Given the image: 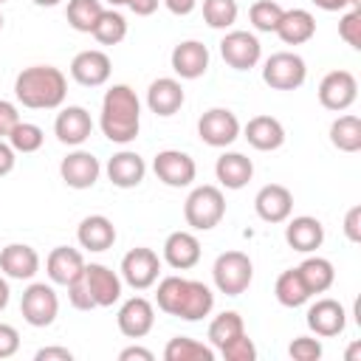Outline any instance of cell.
I'll list each match as a JSON object with an SVG mask.
<instances>
[{
  "mask_svg": "<svg viewBox=\"0 0 361 361\" xmlns=\"http://www.w3.org/2000/svg\"><path fill=\"white\" fill-rule=\"evenodd\" d=\"M14 96L28 110H56L68 96V79L54 65H31L17 73Z\"/></svg>",
  "mask_w": 361,
  "mask_h": 361,
  "instance_id": "1",
  "label": "cell"
},
{
  "mask_svg": "<svg viewBox=\"0 0 361 361\" xmlns=\"http://www.w3.org/2000/svg\"><path fill=\"white\" fill-rule=\"evenodd\" d=\"M99 127L107 141L130 144L141 130V102L130 85H113L102 99Z\"/></svg>",
  "mask_w": 361,
  "mask_h": 361,
  "instance_id": "2",
  "label": "cell"
},
{
  "mask_svg": "<svg viewBox=\"0 0 361 361\" xmlns=\"http://www.w3.org/2000/svg\"><path fill=\"white\" fill-rule=\"evenodd\" d=\"M226 214V197L217 186L212 183H203V186H195L183 203V217L186 223L195 228V231H209L214 228Z\"/></svg>",
  "mask_w": 361,
  "mask_h": 361,
  "instance_id": "3",
  "label": "cell"
},
{
  "mask_svg": "<svg viewBox=\"0 0 361 361\" xmlns=\"http://www.w3.org/2000/svg\"><path fill=\"white\" fill-rule=\"evenodd\" d=\"M212 279H214V288L220 293L240 296V293L248 290V285L254 279V265H251L248 254H243V251H223L214 259Z\"/></svg>",
  "mask_w": 361,
  "mask_h": 361,
  "instance_id": "4",
  "label": "cell"
},
{
  "mask_svg": "<svg viewBox=\"0 0 361 361\" xmlns=\"http://www.w3.org/2000/svg\"><path fill=\"white\" fill-rule=\"evenodd\" d=\"M307 79V65L293 51H276L262 65V82L274 90H296Z\"/></svg>",
  "mask_w": 361,
  "mask_h": 361,
  "instance_id": "5",
  "label": "cell"
},
{
  "mask_svg": "<svg viewBox=\"0 0 361 361\" xmlns=\"http://www.w3.org/2000/svg\"><path fill=\"white\" fill-rule=\"evenodd\" d=\"M20 313H23V319L31 327H48V324H54V319L59 313V296H56V290L51 285H45V282H31L23 290Z\"/></svg>",
  "mask_w": 361,
  "mask_h": 361,
  "instance_id": "6",
  "label": "cell"
},
{
  "mask_svg": "<svg viewBox=\"0 0 361 361\" xmlns=\"http://www.w3.org/2000/svg\"><path fill=\"white\" fill-rule=\"evenodd\" d=\"M158 274H161V259L152 248H130L121 259V279L133 288V290H147L158 282Z\"/></svg>",
  "mask_w": 361,
  "mask_h": 361,
  "instance_id": "7",
  "label": "cell"
},
{
  "mask_svg": "<svg viewBox=\"0 0 361 361\" xmlns=\"http://www.w3.org/2000/svg\"><path fill=\"white\" fill-rule=\"evenodd\" d=\"M197 135L209 147H228L240 138V121L226 107H212L197 118Z\"/></svg>",
  "mask_w": 361,
  "mask_h": 361,
  "instance_id": "8",
  "label": "cell"
},
{
  "mask_svg": "<svg viewBox=\"0 0 361 361\" xmlns=\"http://www.w3.org/2000/svg\"><path fill=\"white\" fill-rule=\"evenodd\" d=\"M220 56L234 71H251L262 56V45L251 31H228L220 39Z\"/></svg>",
  "mask_w": 361,
  "mask_h": 361,
  "instance_id": "9",
  "label": "cell"
},
{
  "mask_svg": "<svg viewBox=\"0 0 361 361\" xmlns=\"http://www.w3.org/2000/svg\"><path fill=\"white\" fill-rule=\"evenodd\" d=\"M358 99V82L350 71H330L319 82V102L324 110L344 113Z\"/></svg>",
  "mask_w": 361,
  "mask_h": 361,
  "instance_id": "10",
  "label": "cell"
},
{
  "mask_svg": "<svg viewBox=\"0 0 361 361\" xmlns=\"http://www.w3.org/2000/svg\"><path fill=\"white\" fill-rule=\"evenodd\" d=\"M152 169L158 175L161 183L172 186V189H180V186H189L197 175V164L192 155L180 152V149H161L152 161Z\"/></svg>",
  "mask_w": 361,
  "mask_h": 361,
  "instance_id": "11",
  "label": "cell"
},
{
  "mask_svg": "<svg viewBox=\"0 0 361 361\" xmlns=\"http://www.w3.org/2000/svg\"><path fill=\"white\" fill-rule=\"evenodd\" d=\"M82 279H85V285H87V290H90V296H93V302H96V307H110V305H116L118 299H121V285H124V279L113 271V268H107V265H102V262H85V271H82Z\"/></svg>",
  "mask_w": 361,
  "mask_h": 361,
  "instance_id": "12",
  "label": "cell"
},
{
  "mask_svg": "<svg viewBox=\"0 0 361 361\" xmlns=\"http://www.w3.org/2000/svg\"><path fill=\"white\" fill-rule=\"evenodd\" d=\"M59 175H62V180H65L71 189H90V186L99 180V175H102V164H99V158H96L93 152H87V149H73V152H68V155L62 158Z\"/></svg>",
  "mask_w": 361,
  "mask_h": 361,
  "instance_id": "13",
  "label": "cell"
},
{
  "mask_svg": "<svg viewBox=\"0 0 361 361\" xmlns=\"http://www.w3.org/2000/svg\"><path fill=\"white\" fill-rule=\"evenodd\" d=\"M307 327L319 338H333V336L344 333V327H347V310H344V305L336 302V299H316L307 307Z\"/></svg>",
  "mask_w": 361,
  "mask_h": 361,
  "instance_id": "14",
  "label": "cell"
},
{
  "mask_svg": "<svg viewBox=\"0 0 361 361\" xmlns=\"http://www.w3.org/2000/svg\"><path fill=\"white\" fill-rule=\"evenodd\" d=\"M110 71H113V62L104 51L99 48H87V51H79L71 62V76L85 85V87H99L110 79Z\"/></svg>",
  "mask_w": 361,
  "mask_h": 361,
  "instance_id": "15",
  "label": "cell"
},
{
  "mask_svg": "<svg viewBox=\"0 0 361 361\" xmlns=\"http://www.w3.org/2000/svg\"><path fill=\"white\" fill-rule=\"evenodd\" d=\"M116 322H118V330H121L127 338H144V336L152 330V324H155V307H152L149 299L133 296V299H127V302L118 307Z\"/></svg>",
  "mask_w": 361,
  "mask_h": 361,
  "instance_id": "16",
  "label": "cell"
},
{
  "mask_svg": "<svg viewBox=\"0 0 361 361\" xmlns=\"http://www.w3.org/2000/svg\"><path fill=\"white\" fill-rule=\"evenodd\" d=\"M254 209L265 223H285L293 212V195L282 183H265L254 197Z\"/></svg>",
  "mask_w": 361,
  "mask_h": 361,
  "instance_id": "17",
  "label": "cell"
},
{
  "mask_svg": "<svg viewBox=\"0 0 361 361\" xmlns=\"http://www.w3.org/2000/svg\"><path fill=\"white\" fill-rule=\"evenodd\" d=\"M54 133H56V138H59L62 144L79 147V144H85V141L90 138V133H93V118H90V113H87L85 107H79V104L62 107L59 116H56V121H54Z\"/></svg>",
  "mask_w": 361,
  "mask_h": 361,
  "instance_id": "18",
  "label": "cell"
},
{
  "mask_svg": "<svg viewBox=\"0 0 361 361\" xmlns=\"http://www.w3.org/2000/svg\"><path fill=\"white\" fill-rule=\"evenodd\" d=\"M169 62L180 79H200L209 71V48L197 39H183L172 48Z\"/></svg>",
  "mask_w": 361,
  "mask_h": 361,
  "instance_id": "19",
  "label": "cell"
},
{
  "mask_svg": "<svg viewBox=\"0 0 361 361\" xmlns=\"http://www.w3.org/2000/svg\"><path fill=\"white\" fill-rule=\"evenodd\" d=\"M82 271H85V257L71 245H56L45 259V274L54 285L68 288L71 282H76L82 276Z\"/></svg>",
  "mask_w": 361,
  "mask_h": 361,
  "instance_id": "20",
  "label": "cell"
},
{
  "mask_svg": "<svg viewBox=\"0 0 361 361\" xmlns=\"http://www.w3.org/2000/svg\"><path fill=\"white\" fill-rule=\"evenodd\" d=\"M164 259L175 271H189L200 262V240L192 231H172L164 240Z\"/></svg>",
  "mask_w": 361,
  "mask_h": 361,
  "instance_id": "21",
  "label": "cell"
},
{
  "mask_svg": "<svg viewBox=\"0 0 361 361\" xmlns=\"http://www.w3.org/2000/svg\"><path fill=\"white\" fill-rule=\"evenodd\" d=\"M144 175H147V164H144V158H141L138 152H133V149H121V152H116V155L107 161V178H110V183L118 186V189H133V186H138V183L144 180Z\"/></svg>",
  "mask_w": 361,
  "mask_h": 361,
  "instance_id": "22",
  "label": "cell"
},
{
  "mask_svg": "<svg viewBox=\"0 0 361 361\" xmlns=\"http://www.w3.org/2000/svg\"><path fill=\"white\" fill-rule=\"evenodd\" d=\"M183 87H180V82L178 79H172V76H161V79H155L152 85H149V90H147V107L155 113V116H175L180 107H183Z\"/></svg>",
  "mask_w": 361,
  "mask_h": 361,
  "instance_id": "23",
  "label": "cell"
},
{
  "mask_svg": "<svg viewBox=\"0 0 361 361\" xmlns=\"http://www.w3.org/2000/svg\"><path fill=\"white\" fill-rule=\"evenodd\" d=\"M245 141L259 152H274L285 144V127L274 116H254L245 124Z\"/></svg>",
  "mask_w": 361,
  "mask_h": 361,
  "instance_id": "24",
  "label": "cell"
},
{
  "mask_svg": "<svg viewBox=\"0 0 361 361\" xmlns=\"http://www.w3.org/2000/svg\"><path fill=\"white\" fill-rule=\"evenodd\" d=\"M285 240L293 251H302V254H310L316 251L322 243H324V226L322 220L310 217V214H299L293 220H288L285 226Z\"/></svg>",
  "mask_w": 361,
  "mask_h": 361,
  "instance_id": "25",
  "label": "cell"
},
{
  "mask_svg": "<svg viewBox=\"0 0 361 361\" xmlns=\"http://www.w3.org/2000/svg\"><path fill=\"white\" fill-rule=\"evenodd\" d=\"M0 271L8 279H31L39 271V254L25 243H11L0 251Z\"/></svg>",
  "mask_w": 361,
  "mask_h": 361,
  "instance_id": "26",
  "label": "cell"
},
{
  "mask_svg": "<svg viewBox=\"0 0 361 361\" xmlns=\"http://www.w3.org/2000/svg\"><path fill=\"white\" fill-rule=\"evenodd\" d=\"M76 240H79V245L87 248V251H107V248H113V243H116V226H113V220L104 217V214H90V217H85V220L79 223Z\"/></svg>",
  "mask_w": 361,
  "mask_h": 361,
  "instance_id": "27",
  "label": "cell"
},
{
  "mask_svg": "<svg viewBox=\"0 0 361 361\" xmlns=\"http://www.w3.org/2000/svg\"><path fill=\"white\" fill-rule=\"evenodd\" d=\"M285 45H305L316 34V20L307 8H290L282 14L276 31H274Z\"/></svg>",
  "mask_w": 361,
  "mask_h": 361,
  "instance_id": "28",
  "label": "cell"
},
{
  "mask_svg": "<svg viewBox=\"0 0 361 361\" xmlns=\"http://www.w3.org/2000/svg\"><path fill=\"white\" fill-rule=\"evenodd\" d=\"M214 175L226 189H243L254 178V164L243 152H223L214 164Z\"/></svg>",
  "mask_w": 361,
  "mask_h": 361,
  "instance_id": "29",
  "label": "cell"
},
{
  "mask_svg": "<svg viewBox=\"0 0 361 361\" xmlns=\"http://www.w3.org/2000/svg\"><path fill=\"white\" fill-rule=\"evenodd\" d=\"M214 307V293L209 285L197 282V279H186V293L183 302L178 307V319L183 322H200L203 316H209Z\"/></svg>",
  "mask_w": 361,
  "mask_h": 361,
  "instance_id": "30",
  "label": "cell"
},
{
  "mask_svg": "<svg viewBox=\"0 0 361 361\" xmlns=\"http://www.w3.org/2000/svg\"><path fill=\"white\" fill-rule=\"evenodd\" d=\"M296 271H299L305 288L310 290V296H313V293H324V290H330V285L336 282L333 262L324 259V257H307Z\"/></svg>",
  "mask_w": 361,
  "mask_h": 361,
  "instance_id": "31",
  "label": "cell"
},
{
  "mask_svg": "<svg viewBox=\"0 0 361 361\" xmlns=\"http://www.w3.org/2000/svg\"><path fill=\"white\" fill-rule=\"evenodd\" d=\"M274 296L282 307H302L307 299H310V290L305 288L302 276L296 268H288L276 276V285H274Z\"/></svg>",
  "mask_w": 361,
  "mask_h": 361,
  "instance_id": "32",
  "label": "cell"
},
{
  "mask_svg": "<svg viewBox=\"0 0 361 361\" xmlns=\"http://www.w3.org/2000/svg\"><path fill=\"white\" fill-rule=\"evenodd\" d=\"M164 358L166 361H214V347L189 336H175L164 347Z\"/></svg>",
  "mask_w": 361,
  "mask_h": 361,
  "instance_id": "33",
  "label": "cell"
},
{
  "mask_svg": "<svg viewBox=\"0 0 361 361\" xmlns=\"http://www.w3.org/2000/svg\"><path fill=\"white\" fill-rule=\"evenodd\" d=\"M330 144L341 152H358L361 149V118L353 113L338 116L330 124Z\"/></svg>",
  "mask_w": 361,
  "mask_h": 361,
  "instance_id": "34",
  "label": "cell"
},
{
  "mask_svg": "<svg viewBox=\"0 0 361 361\" xmlns=\"http://www.w3.org/2000/svg\"><path fill=\"white\" fill-rule=\"evenodd\" d=\"M243 333H245L243 316H240L237 310H223V313L214 316L212 324H209V344H212L214 350H220L223 344H228L231 338H237V336H243Z\"/></svg>",
  "mask_w": 361,
  "mask_h": 361,
  "instance_id": "35",
  "label": "cell"
},
{
  "mask_svg": "<svg viewBox=\"0 0 361 361\" xmlns=\"http://www.w3.org/2000/svg\"><path fill=\"white\" fill-rule=\"evenodd\" d=\"M102 11H104L102 0H68V11L65 14H68L71 28H76L82 34H90L93 25L99 23Z\"/></svg>",
  "mask_w": 361,
  "mask_h": 361,
  "instance_id": "36",
  "label": "cell"
},
{
  "mask_svg": "<svg viewBox=\"0 0 361 361\" xmlns=\"http://www.w3.org/2000/svg\"><path fill=\"white\" fill-rule=\"evenodd\" d=\"M90 34H93L96 42H102V45H118V42L127 37V20H124L116 8H104Z\"/></svg>",
  "mask_w": 361,
  "mask_h": 361,
  "instance_id": "37",
  "label": "cell"
},
{
  "mask_svg": "<svg viewBox=\"0 0 361 361\" xmlns=\"http://www.w3.org/2000/svg\"><path fill=\"white\" fill-rule=\"evenodd\" d=\"M183 293H186V279L183 276H164L158 282V290H155V302L164 313L169 316H178V307L183 302Z\"/></svg>",
  "mask_w": 361,
  "mask_h": 361,
  "instance_id": "38",
  "label": "cell"
},
{
  "mask_svg": "<svg viewBox=\"0 0 361 361\" xmlns=\"http://www.w3.org/2000/svg\"><path fill=\"white\" fill-rule=\"evenodd\" d=\"M237 0H203V20L209 28H231L237 23Z\"/></svg>",
  "mask_w": 361,
  "mask_h": 361,
  "instance_id": "39",
  "label": "cell"
},
{
  "mask_svg": "<svg viewBox=\"0 0 361 361\" xmlns=\"http://www.w3.org/2000/svg\"><path fill=\"white\" fill-rule=\"evenodd\" d=\"M42 141H45V133H42V127L39 124H31V121H20L11 133H8V144H11V149L14 152H37L39 147H42Z\"/></svg>",
  "mask_w": 361,
  "mask_h": 361,
  "instance_id": "40",
  "label": "cell"
},
{
  "mask_svg": "<svg viewBox=\"0 0 361 361\" xmlns=\"http://www.w3.org/2000/svg\"><path fill=\"white\" fill-rule=\"evenodd\" d=\"M282 14H285V8H282L276 0H257V3L251 6V11H248L251 25H254L257 31H268V34L276 31Z\"/></svg>",
  "mask_w": 361,
  "mask_h": 361,
  "instance_id": "41",
  "label": "cell"
},
{
  "mask_svg": "<svg viewBox=\"0 0 361 361\" xmlns=\"http://www.w3.org/2000/svg\"><path fill=\"white\" fill-rule=\"evenodd\" d=\"M338 37H341L350 48L361 51V8H350V11L338 20Z\"/></svg>",
  "mask_w": 361,
  "mask_h": 361,
  "instance_id": "42",
  "label": "cell"
},
{
  "mask_svg": "<svg viewBox=\"0 0 361 361\" xmlns=\"http://www.w3.org/2000/svg\"><path fill=\"white\" fill-rule=\"evenodd\" d=\"M220 355H223L226 361H254V358H257V347H254V341L243 333V336L231 338L228 344H223V347H220Z\"/></svg>",
  "mask_w": 361,
  "mask_h": 361,
  "instance_id": "43",
  "label": "cell"
},
{
  "mask_svg": "<svg viewBox=\"0 0 361 361\" xmlns=\"http://www.w3.org/2000/svg\"><path fill=\"white\" fill-rule=\"evenodd\" d=\"M288 355L293 361H319L322 358V341L319 338H310V336H299V338L290 341Z\"/></svg>",
  "mask_w": 361,
  "mask_h": 361,
  "instance_id": "44",
  "label": "cell"
},
{
  "mask_svg": "<svg viewBox=\"0 0 361 361\" xmlns=\"http://www.w3.org/2000/svg\"><path fill=\"white\" fill-rule=\"evenodd\" d=\"M68 302H71L76 310H93V307H96V302H93V296H90V290H87V285H85L82 276L68 285Z\"/></svg>",
  "mask_w": 361,
  "mask_h": 361,
  "instance_id": "45",
  "label": "cell"
},
{
  "mask_svg": "<svg viewBox=\"0 0 361 361\" xmlns=\"http://www.w3.org/2000/svg\"><path fill=\"white\" fill-rule=\"evenodd\" d=\"M20 124V113L17 104L8 99H0V138H8V133Z\"/></svg>",
  "mask_w": 361,
  "mask_h": 361,
  "instance_id": "46",
  "label": "cell"
},
{
  "mask_svg": "<svg viewBox=\"0 0 361 361\" xmlns=\"http://www.w3.org/2000/svg\"><path fill=\"white\" fill-rule=\"evenodd\" d=\"M20 350V333L17 327L0 322V358H11Z\"/></svg>",
  "mask_w": 361,
  "mask_h": 361,
  "instance_id": "47",
  "label": "cell"
},
{
  "mask_svg": "<svg viewBox=\"0 0 361 361\" xmlns=\"http://www.w3.org/2000/svg\"><path fill=\"white\" fill-rule=\"evenodd\" d=\"M344 234L350 243H361V206H353L344 214Z\"/></svg>",
  "mask_w": 361,
  "mask_h": 361,
  "instance_id": "48",
  "label": "cell"
},
{
  "mask_svg": "<svg viewBox=\"0 0 361 361\" xmlns=\"http://www.w3.org/2000/svg\"><path fill=\"white\" fill-rule=\"evenodd\" d=\"M37 361H73V353L68 347H42L34 355Z\"/></svg>",
  "mask_w": 361,
  "mask_h": 361,
  "instance_id": "49",
  "label": "cell"
},
{
  "mask_svg": "<svg viewBox=\"0 0 361 361\" xmlns=\"http://www.w3.org/2000/svg\"><path fill=\"white\" fill-rule=\"evenodd\" d=\"M14 164H17V152L11 149V144H6V141L0 138V178L8 175V172L14 169Z\"/></svg>",
  "mask_w": 361,
  "mask_h": 361,
  "instance_id": "50",
  "label": "cell"
},
{
  "mask_svg": "<svg viewBox=\"0 0 361 361\" xmlns=\"http://www.w3.org/2000/svg\"><path fill=\"white\" fill-rule=\"evenodd\" d=\"M158 3H161V0H127L130 11H133L135 17H149V14H155Z\"/></svg>",
  "mask_w": 361,
  "mask_h": 361,
  "instance_id": "51",
  "label": "cell"
},
{
  "mask_svg": "<svg viewBox=\"0 0 361 361\" xmlns=\"http://www.w3.org/2000/svg\"><path fill=\"white\" fill-rule=\"evenodd\" d=\"M172 14H178V17H186V14H192L195 8H197V0H161Z\"/></svg>",
  "mask_w": 361,
  "mask_h": 361,
  "instance_id": "52",
  "label": "cell"
},
{
  "mask_svg": "<svg viewBox=\"0 0 361 361\" xmlns=\"http://www.w3.org/2000/svg\"><path fill=\"white\" fill-rule=\"evenodd\" d=\"M133 358H138V361H152L155 355L149 353V350H144V347H124L121 353H118V361H133Z\"/></svg>",
  "mask_w": 361,
  "mask_h": 361,
  "instance_id": "53",
  "label": "cell"
},
{
  "mask_svg": "<svg viewBox=\"0 0 361 361\" xmlns=\"http://www.w3.org/2000/svg\"><path fill=\"white\" fill-rule=\"evenodd\" d=\"M319 8H324V11H341V8H347L350 6V0H313Z\"/></svg>",
  "mask_w": 361,
  "mask_h": 361,
  "instance_id": "54",
  "label": "cell"
},
{
  "mask_svg": "<svg viewBox=\"0 0 361 361\" xmlns=\"http://www.w3.org/2000/svg\"><path fill=\"white\" fill-rule=\"evenodd\" d=\"M8 296H11V290H8V282L0 276V310H6V305H8Z\"/></svg>",
  "mask_w": 361,
  "mask_h": 361,
  "instance_id": "55",
  "label": "cell"
},
{
  "mask_svg": "<svg viewBox=\"0 0 361 361\" xmlns=\"http://www.w3.org/2000/svg\"><path fill=\"white\" fill-rule=\"evenodd\" d=\"M358 355H361V341H355V344L347 350V361H358Z\"/></svg>",
  "mask_w": 361,
  "mask_h": 361,
  "instance_id": "56",
  "label": "cell"
},
{
  "mask_svg": "<svg viewBox=\"0 0 361 361\" xmlns=\"http://www.w3.org/2000/svg\"><path fill=\"white\" fill-rule=\"evenodd\" d=\"M34 6H42V8H51V6H56L59 0H31Z\"/></svg>",
  "mask_w": 361,
  "mask_h": 361,
  "instance_id": "57",
  "label": "cell"
},
{
  "mask_svg": "<svg viewBox=\"0 0 361 361\" xmlns=\"http://www.w3.org/2000/svg\"><path fill=\"white\" fill-rule=\"evenodd\" d=\"M107 3H110L113 8H116V6H127V0H107Z\"/></svg>",
  "mask_w": 361,
  "mask_h": 361,
  "instance_id": "58",
  "label": "cell"
},
{
  "mask_svg": "<svg viewBox=\"0 0 361 361\" xmlns=\"http://www.w3.org/2000/svg\"><path fill=\"white\" fill-rule=\"evenodd\" d=\"M350 8H361V0H350Z\"/></svg>",
  "mask_w": 361,
  "mask_h": 361,
  "instance_id": "59",
  "label": "cell"
},
{
  "mask_svg": "<svg viewBox=\"0 0 361 361\" xmlns=\"http://www.w3.org/2000/svg\"><path fill=\"white\" fill-rule=\"evenodd\" d=\"M0 31H3V14H0Z\"/></svg>",
  "mask_w": 361,
  "mask_h": 361,
  "instance_id": "60",
  "label": "cell"
},
{
  "mask_svg": "<svg viewBox=\"0 0 361 361\" xmlns=\"http://www.w3.org/2000/svg\"><path fill=\"white\" fill-rule=\"evenodd\" d=\"M3 3H8V0H0V6H3Z\"/></svg>",
  "mask_w": 361,
  "mask_h": 361,
  "instance_id": "61",
  "label": "cell"
}]
</instances>
